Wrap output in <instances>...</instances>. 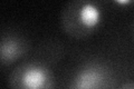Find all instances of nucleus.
I'll use <instances>...</instances> for the list:
<instances>
[{
    "mask_svg": "<svg viewBox=\"0 0 134 89\" xmlns=\"http://www.w3.org/2000/svg\"><path fill=\"white\" fill-rule=\"evenodd\" d=\"M30 49L29 41L17 33H3L0 44V57L2 66H10L26 56Z\"/></svg>",
    "mask_w": 134,
    "mask_h": 89,
    "instance_id": "obj_4",
    "label": "nucleus"
},
{
    "mask_svg": "<svg viewBox=\"0 0 134 89\" xmlns=\"http://www.w3.org/2000/svg\"><path fill=\"white\" fill-rule=\"evenodd\" d=\"M119 89H134V81H130L126 84H123L122 86H120Z\"/></svg>",
    "mask_w": 134,
    "mask_h": 89,
    "instance_id": "obj_5",
    "label": "nucleus"
},
{
    "mask_svg": "<svg viewBox=\"0 0 134 89\" xmlns=\"http://www.w3.org/2000/svg\"><path fill=\"white\" fill-rule=\"evenodd\" d=\"M10 89H55L52 69L41 61H27L17 66L9 78Z\"/></svg>",
    "mask_w": 134,
    "mask_h": 89,
    "instance_id": "obj_2",
    "label": "nucleus"
},
{
    "mask_svg": "<svg viewBox=\"0 0 134 89\" xmlns=\"http://www.w3.org/2000/svg\"><path fill=\"white\" fill-rule=\"evenodd\" d=\"M113 84V71L105 63L91 61L75 73L69 89H112Z\"/></svg>",
    "mask_w": 134,
    "mask_h": 89,
    "instance_id": "obj_3",
    "label": "nucleus"
},
{
    "mask_svg": "<svg viewBox=\"0 0 134 89\" xmlns=\"http://www.w3.org/2000/svg\"><path fill=\"white\" fill-rule=\"evenodd\" d=\"M102 21L103 9L96 1H70L63 8L60 14V25L64 32L77 40L91 37L97 31Z\"/></svg>",
    "mask_w": 134,
    "mask_h": 89,
    "instance_id": "obj_1",
    "label": "nucleus"
}]
</instances>
